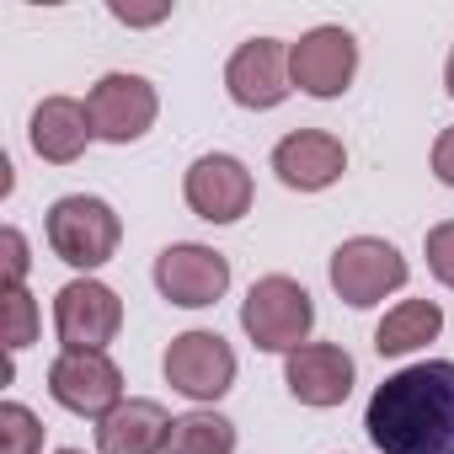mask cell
I'll return each instance as SVG.
<instances>
[{"mask_svg": "<svg viewBox=\"0 0 454 454\" xmlns=\"http://www.w3.org/2000/svg\"><path fill=\"white\" fill-rule=\"evenodd\" d=\"M433 176H438L443 187H454V129H443V134L433 139Z\"/></svg>", "mask_w": 454, "mask_h": 454, "instance_id": "cell-24", "label": "cell"}, {"mask_svg": "<svg viewBox=\"0 0 454 454\" xmlns=\"http://www.w3.org/2000/svg\"><path fill=\"white\" fill-rule=\"evenodd\" d=\"M27 139H33V150H38L43 160L70 166V160H81V155H86V145L97 139V129H91L86 102H75V97H43V102L33 107Z\"/></svg>", "mask_w": 454, "mask_h": 454, "instance_id": "cell-16", "label": "cell"}, {"mask_svg": "<svg viewBox=\"0 0 454 454\" xmlns=\"http://www.w3.org/2000/svg\"><path fill=\"white\" fill-rule=\"evenodd\" d=\"M86 113H91L97 139H107V145H134V139H145V134L155 129L160 97H155V86H150L145 75L113 70V75H102V81L91 86Z\"/></svg>", "mask_w": 454, "mask_h": 454, "instance_id": "cell-7", "label": "cell"}, {"mask_svg": "<svg viewBox=\"0 0 454 454\" xmlns=\"http://www.w3.org/2000/svg\"><path fill=\"white\" fill-rule=\"evenodd\" d=\"M273 171H278V182L294 187V192H321V187L342 182L348 150H342V139L326 134V129H294V134H284V139L273 145Z\"/></svg>", "mask_w": 454, "mask_h": 454, "instance_id": "cell-14", "label": "cell"}, {"mask_svg": "<svg viewBox=\"0 0 454 454\" xmlns=\"http://www.w3.org/2000/svg\"><path fill=\"white\" fill-rule=\"evenodd\" d=\"M171 422H176V417H166L160 401L129 395V401H118V406L97 422V454H166Z\"/></svg>", "mask_w": 454, "mask_h": 454, "instance_id": "cell-15", "label": "cell"}, {"mask_svg": "<svg viewBox=\"0 0 454 454\" xmlns=\"http://www.w3.org/2000/svg\"><path fill=\"white\" fill-rule=\"evenodd\" d=\"M358 75V43L348 27H310L300 43H289V81L294 91L316 97V102H332L353 86Z\"/></svg>", "mask_w": 454, "mask_h": 454, "instance_id": "cell-6", "label": "cell"}, {"mask_svg": "<svg viewBox=\"0 0 454 454\" xmlns=\"http://www.w3.org/2000/svg\"><path fill=\"white\" fill-rule=\"evenodd\" d=\"M224 91H231L236 107L247 113H268L278 102H289L294 81H289V49L278 38H252L231 54L224 65Z\"/></svg>", "mask_w": 454, "mask_h": 454, "instance_id": "cell-12", "label": "cell"}, {"mask_svg": "<svg viewBox=\"0 0 454 454\" xmlns=\"http://www.w3.org/2000/svg\"><path fill=\"white\" fill-rule=\"evenodd\" d=\"M380 454H454V364L427 358L395 369L364 411Z\"/></svg>", "mask_w": 454, "mask_h": 454, "instance_id": "cell-1", "label": "cell"}, {"mask_svg": "<svg viewBox=\"0 0 454 454\" xmlns=\"http://www.w3.org/2000/svg\"><path fill=\"white\" fill-rule=\"evenodd\" d=\"M54 454H81V449H54Z\"/></svg>", "mask_w": 454, "mask_h": 454, "instance_id": "cell-26", "label": "cell"}, {"mask_svg": "<svg viewBox=\"0 0 454 454\" xmlns=\"http://www.w3.org/2000/svg\"><path fill=\"white\" fill-rule=\"evenodd\" d=\"M0 300H6V348L22 353V348L38 337V305H33L27 289H6Z\"/></svg>", "mask_w": 454, "mask_h": 454, "instance_id": "cell-20", "label": "cell"}, {"mask_svg": "<svg viewBox=\"0 0 454 454\" xmlns=\"http://www.w3.org/2000/svg\"><path fill=\"white\" fill-rule=\"evenodd\" d=\"M316 326V305L305 294V284H294L289 273H268L252 284L247 305H241V332L262 348V353H294L310 342Z\"/></svg>", "mask_w": 454, "mask_h": 454, "instance_id": "cell-3", "label": "cell"}, {"mask_svg": "<svg viewBox=\"0 0 454 454\" xmlns=\"http://www.w3.org/2000/svg\"><path fill=\"white\" fill-rule=\"evenodd\" d=\"M113 22H123V27H155V22H166L171 17V0H155V6H123V0H113Z\"/></svg>", "mask_w": 454, "mask_h": 454, "instance_id": "cell-23", "label": "cell"}, {"mask_svg": "<svg viewBox=\"0 0 454 454\" xmlns=\"http://www.w3.org/2000/svg\"><path fill=\"white\" fill-rule=\"evenodd\" d=\"M49 395L75 411V417H107L123 395V369L107 353H81V348H59V358L49 364Z\"/></svg>", "mask_w": 454, "mask_h": 454, "instance_id": "cell-8", "label": "cell"}, {"mask_svg": "<svg viewBox=\"0 0 454 454\" xmlns=\"http://www.w3.org/2000/svg\"><path fill=\"white\" fill-rule=\"evenodd\" d=\"M353 358H348V348H337V342H305V348H294L289 358H284V385H289V395L300 401V406H316V411H326V406H342L348 395H353Z\"/></svg>", "mask_w": 454, "mask_h": 454, "instance_id": "cell-13", "label": "cell"}, {"mask_svg": "<svg viewBox=\"0 0 454 454\" xmlns=\"http://www.w3.org/2000/svg\"><path fill=\"white\" fill-rule=\"evenodd\" d=\"M0 252H6V289H27L33 257H27V236L17 231V224H6V231H0Z\"/></svg>", "mask_w": 454, "mask_h": 454, "instance_id": "cell-22", "label": "cell"}, {"mask_svg": "<svg viewBox=\"0 0 454 454\" xmlns=\"http://www.w3.org/2000/svg\"><path fill=\"white\" fill-rule=\"evenodd\" d=\"M43 231H49V247H54L59 262L91 273V268L113 262V252H118V241H123V219L113 214L107 198L70 192V198H59V203L49 208Z\"/></svg>", "mask_w": 454, "mask_h": 454, "instance_id": "cell-2", "label": "cell"}, {"mask_svg": "<svg viewBox=\"0 0 454 454\" xmlns=\"http://www.w3.org/2000/svg\"><path fill=\"white\" fill-rule=\"evenodd\" d=\"M182 198L208 224H236L252 208V171H247V160L224 155V150L198 155L187 166V176H182Z\"/></svg>", "mask_w": 454, "mask_h": 454, "instance_id": "cell-11", "label": "cell"}, {"mask_svg": "<svg viewBox=\"0 0 454 454\" xmlns=\"http://www.w3.org/2000/svg\"><path fill=\"white\" fill-rule=\"evenodd\" d=\"M155 289L182 310H203L231 289V257L203 241H176L155 257Z\"/></svg>", "mask_w": 454, "mask_h": 454, "instance_id": "cell-10", "label": "cell"}, {"mask_svg": "<svg viewBox=\"0 0 454 454\" xmlns=\"http://www.w3.org/2000/svg\"><path fill=\"white\" fill-rule=\"evenodd\" d=\"M123 326V300L102 284V278H70L54 294V332L65 348L81 353H107V342Z\"/></svg>", "mask_w": 454, "mask_h": 454, "instance_id": "cell-9", "label": "cell"}, {"mask_svg": "<svg viewBox=\"0 0 454 454\" xmlns=\"http://www.w3.org/2000/svg\"><path fill=\"white\" fill-rule=\"evenodd\" d=\"M326 273H332L337 300H348L353 310H369V305H380L385 294H395L406 284V257L380 236H353L332 252Z\"/></svg>", "mask_w": 454, "mask_h": 454, "instance_id": "cell-4", "label": "cell"}, {"mask_svg": "<svg viewBox=\"0 0 454 454\" xmlns=\"http://www.w3.org/2000/svg\"><path fill=\"white\" fill-rule=\"evenodd\" d=\"M443 86H449V97H454V49H449V65H443Z\"/></svg>", "mask_w": 454, "mask_h": 454, "instance_id": "cell-25", "label": "cell"}, {"mask_svg": "<svg viewBox=\"0 0 454 454\" xmlns=\"http://www.w3.org/2000/svg\"><path fill=\"white\" fill-rule=\"evenodd\" d=\"M443 332V310L433 300H401L395 310H385V321L374 326V353L380 358H406L427 342H438Z\"/></svg>", "mask_w": 454, "mask_h": 454, "instance_id": "cell-17", "label": "cell"}, {"mask_svg": "<svg viewBox=\"0 0 454 454\" xmlns=\"http://www.w3.org/2000/svg\"><path fill=\"white\" fill-rule=\"evenodd\" d=\"M166 454H236V422L219 417V411H187L171 422Z\"/></svg>", "mask_w": 454, "mask_h": 454, "instance_id": "cell-18", "label": "cell"}, {"mask_svg": "<svg viewBox=\"0 0 454 454\" xmlns=\"http://www.w3.org/2000/svg\"><path fill=\"white\" fill-rule=\"evenodd\" d=\"M160 369H166V385L176 395L198 401V406H214L224 390L236 385V353H231V342H224L219 332H182V337H171Z\"/></svg>", "mask_w": 454, "mask_h": 454, "instance_id": "cell-5", "label": "cell"}, {"mask_svg": "<svg viewBox=\"0 0 454 454\" xmlns=\"http://www.w3.org/2000/svg\"><path fill=\"white\" fill-rule=\"evenodd\" d=\"M422 252H427V273H433L443 289H454V219L433 224L427 241H422Z\"/></svg>", "mask_w": 454, "mask_h": 454, "instance_id": "cell-21", "label": "cell"}, {"mask_svg": "<svg viewBox=\"0 0 454 454\" xmlns=\"http://www.w3.org/2000/svg\"><path fill=\"white\" fill-rule=\"evenodd\" d=\"M0 454H43V422L22 401L0 406Z\"/></svg>", "mask_w": 454, "mask_h": 454, "instance_id": "cell-19", "label": "cell"}]
</instances>
